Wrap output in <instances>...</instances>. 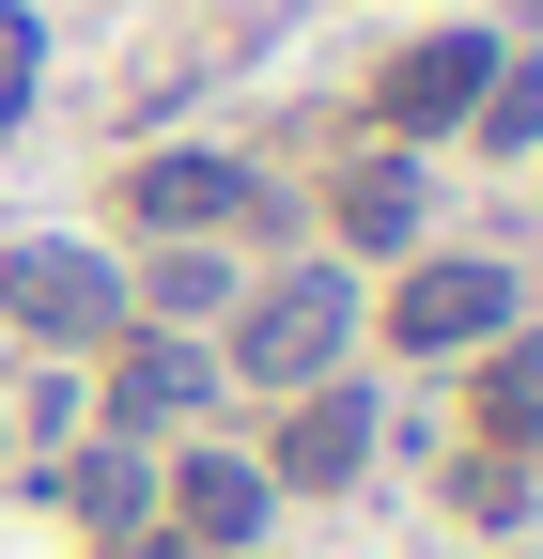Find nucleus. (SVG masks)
<instances>
[{"instance_id": "obj_15", "label": "nucleus", "mask_w": 543, "mask_h": 559, "mask_svg": "<svg viewBox=\"0 0 543 559\" xmlns=\"http://www.w3.org/2000/svg\"><path fill=\"white\" fill-rule=\"evenodd\" d=\"M109 559H202V544H171V528H141V544H109Z\"/></svg>"}, {"instance_id": "obj_2", "label": "nucleus", "mask_w": 543, "mask_h": 559, "mask_svg": "<svg viewBox=\"0 0 543 559\" xmlns=\"http://www.w3.org/2000/svg\"><path fill=\"white\" fill-rule=\"evenodd\" d=\"M0 326L47 342V358H109L141 311H124V264H109V249H79V234H16V249H0Z\"/></svg>"}, {"instance_id": "obj_5", "label": "nucleus", "mask_w": 543, "mask_h": 559, "mask_svg": "<svg viewBox=\"0 0 543 559\" xmlns=\"http://www.w3.org/2000/svg\"><path fill=\"white\" fill-rule=\"evenodd\" d=\"M264 513H280L264 451H202V436H186V451L156 466V528H171V544H202V559H249V544H264Z\"/></svg>"}, {"instance_id": "obj_13", "label": "nucleus", "mask_w": 543, "mask_h": 559, "mask_svg": "<svg viewBox=\"0 0 543 559\" xmlns=\"http://www.w3.org/2000/svg\"><path fill=\"white\" fill-rule=\"evenodd\" d=\"M466 140H482V156H543V47H512L497 79H482V109H466Z\"/></svg>"}, {"instance_id": "obj_7", "label": "nucleus", "mask_w": 543, "mask_h": 559, "mask_svg": "<svg viewBox=\"0 0 543 559\" xmlns=\"http://www.w3.org/2000/svg\"><path fill=\"white\" fill-rule=\"evenodd\" d=\"M249 202H264V171L218 156V140H156V156L124 171V218H141V234H233Z\"/></svg>"}, {"instance_id": "obj_14", "label": "nucleus", "mask_w": 543, "mask_h": 559, "mask_svg": "<svg viewBox=\"0 0 543 559\" xmlns=\"http://www.w3.org/2000/svg\"><path fill=\"white\" fill-rule=\"evenodd\" d=\"M32 94H47V16H32V0H0V140L32 124Z\"/></svg>"}, {"instance_id": "obj_16", "label": "nucleus", "mask_w": 543, "mask_h": 559, "mask_svg": "<svg viewBox=\"0 0 543 559\" xmlns=\"http://www.w3.org/2000/svg\"><path fill=\"white\" fill-rule=\"evenodd\" d=\"M528 171H543V156H528Z\"/></svg>"}, {"instance_id": "obj_1", "label": "nucleus", "mask_w": 543, "mask_h": 559, "mask_svg": "<svg viewBox=\"0 0 543 559\" xmlns=\"http://www.w3.org/2000/svg\"><path fill=\"white\" fill-rule=\"evenodd\" d=\"M358 326H373V296H358V264L342 249H311V264H280V280H249V296L218 311V373H249V389H326L358 358Z\"/></svg>"}, {"instance_id": "obj_4", "label": "nucleus", "mask_w": 543, "mask_h": 559, "mask_svg": "<svg viewBox=\"0 0 543 559\" xmlns=\"http://www.w3.org/2000/svg\"><path fill=\"white\" fill-rule=\"evenodd\" d=\"M512 62V32H403L373 62V140H403V156H435V140H466V109H482V79Z\"/></svg>"}, {"instance_id": "obj_10", "label": "nucleus", "mask_w": 543, "mask_h": 559, "mask_svg": "<svg viewBox=\"0 0 543 559\" xmlns=\"http://www.w3.org/2000/svg\"><path fill=\"white\" fill-rule=\"evenodd\" d=\"M47 498H62L79 544H141V528H156V466H141V436H79Z\"/></svg>"}, {"instance_id": "obj_11", "label": "nucleus", "mask_w": 543, "mask_h": 559, "mask_svg": "<svg viewBox=\"0 0 543 559\" xmlns=\"http://www.w3.org/2000/svg\"><path fill=\"white\" fill-rule=\"evenodd\" d=\"M249 296V280H233V249L218 234H171L141 280H124V311H141V326H202V342H218V311Z\"/></svg>"}, {"instance_id": "obj_3", "label": "nucleus", "mask_w": 543, "mask_h": 559, "mask_svg": "<svg viewBox=\"0 0 543 559\" xmlns=\"http://www.w3.org/2000/svg\"><path fill=\"white\" fill-rule=\"evenodd\" d=\"M512 296H528V280H512L497 249H403V280L373 296V326L403 342V358H482L497 326H528Z\"/></svg>"}, {"instance_id": "obj_6", "label": "nucleus", "mask_w": 543, "mask_h": 559, "mask_svg": "<svg viewBox=\"0 0 543 559\" xmlns=\"http://www.w3.org/2000/svg\"><path fill=\"white\" fill-rule=\"evenodd\" d=\"M218 404V342L202 326H124L109 342V436H186Z\"/></svg>"}, {"instance_id": "obj_8", "label": "nucleus", "mask_w": 543, "mask_h": 559, "mask_svg": "<svg viewBox=\"0 0 543 559\" xmlns=\"http://www.w3.org/2000/svg\"><path fill=\"white\" fill-rule=\"evenodd\" d=\"M373 419H388V404H373L358 373L295 389V404H280V451H264V481H280V498H342V481L373 466Z\"/></svg>"}, {"instance_id": "obj_9", "label": "nucleus", "mask_w": 543, "mask_h": 559, "mask_svg": "<svg viewBox=\"0 0 543 559\" xmlns=\"http://www.w3.org/2000/svg\"><path fill=\"white\" fill-rule=\"evenodd\" d=\"M420 218H435V171L403 156V140H373V156L326 187V249H342V264H373V249H420Z\"/></svg>"}, {"instance_id": "obj_12", "label": "nucleus", "mask_w": 543, "mask_h": 559, "mask_svg": "<svg viewBox=\"0 0 543 559\" xmlns=\"http://www.w3.org/2000/svg\"><path fill=\"white\" fill-rule=\"evenodd\" d=\"M482 436L543 451V326H497V342H482Z\"/></svg>"}]
</instances>
